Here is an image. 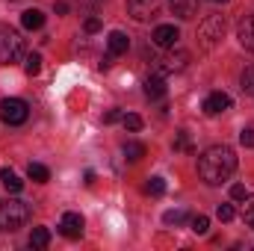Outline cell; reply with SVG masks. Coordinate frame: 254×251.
<instances>
[{"instance_id":"cell-1","label":"cell","mask_w":254,"mask_h":251,"mask_svg":"<svg viewBox=\"0 0 254 251\" xmlns=\"http://www.w3.org/2000/svg\"><path fill=\"white\" fill-rule=\"evenodd\" d=\"M237 172V151L231 145H213L198 157V178L207 187H222Z\"/></svg>"},{"instance_id":"cell-2","label":"cell","mask_w":254,"mask_h":251,"mask_svg":"<svg viewBox=\"0 0 254 251\" xmlns=\"http://www.w3.org/2000/svg\"><path fill=\"white\" fill-rule=\"evenodd\" d=\"M30 204L21 198H3L0 201V228L3 231H18L30 222Z\"/></svg>"},{"instance_id":"cell-3","label":"cell","mask_w":254,"mask_h":251,"mask_svg":"<svg viewBox=\"0 0 254 251\" xmlns=\"http://www.w3.org/2000/svg\"><path fill=\"white\" fill-rule=\"evenodd\" d=\"M24 57V39L15 27L0 24V65H12Z\"/></svg>"},{"instance_id":"cell-4","label":"cell","mask_w":254,"mask_h":251,"mask_svg":"<svg viewBox=\"0 0 254 251\" xmlns=\"http://www.w3.org/2000/svg\"><path fill=\"white\" fill-rule=\"evenodd\" d=\"M225 39V18L222 15H207L198 27V42L204 51H216Z\"/></svg>"},{"instance_id":"cell-5","label":"cell","mask_w":254,"mask_h":251,"mask_svg":"<svg viewBox=\"0 0 254 251\" xmlns=\"http://www.w3.org/2000/svg\"><path fill=\"white\" fill-rule=\"evenodd\" d=\"M27 116H30L27 101H21V98H6V101H0V119H3L6 125H24Z\"/></svg>"},{"instance_id":"cell-6","label":"cell","mask_w":254,"mask_h":251,"mask_svg":"<svg viewBox=\"0 0 254 251\" xmlns=\"http://www.w3.org/2000/svg\"><path fill=\"white\" fill-rule=\"evenodd\" d=\"M127 12H130L133 21L145 24L160 12V0H127Z\"/></svg>"},{"instance_id":"cell-7","label":"cell","mask_w":254,"mask_h":251,"mask_svg":"<svg viewBox=\"0 0 254 251\" xmlns=\"http://www.w3.org/2000/svg\"><path fill=\"white\" fill-rule=\"evenodd\" d=\"M190 65V51H172L169 57H163L160 65H157V74H178V71H184Z\"/></svg>"},{"instance_id":"cell-8","label":"cell","mask_w":254,"mask_h":251,"mask_svg":"<svg viewBox=\"0 0 254 251\" xmlns=\"http://www.w3.org/2000/svg\"><path fill=\"white\" fill-rule=\"evenodd\" d=\"M225 110H231V95L228 92H210L204 98V113L207 116H222Z\"/></svg>"},{"instance_id":"cell-9","label":"cell","mask_w":254,"mask_h":251,"mask_svg":"<svg viewBox=\"0 0 254 251\" xmlns=\"http://www.w3.org/2000/svg\"><path fill=\"white\" fill-rule=\"evenodd\" d=\"M151 39H154V45H160V48H175L178 39H181V30H178L175 24H160Z\"/></svg>"},{"instance_id":"cell-10","label":"cell","mask_w":254,"mask_h":251,"mask_svg":"<svg viewBox=\"0 0 254 251\" xmlns=\"http://www.w3.org/2000/svg\"><path fill=\"white\" fill-rule=\"evenodd\" d=\"M237 39H240V45H243L246 51L254 54V15H246V18L237 24Z\"/></svg>"},{"instance_id":"cell-11","label":"cell","mask_w":254,"mask_h":251,"mask_svg":"<svg viewBox=\"0 0 254 251\" xmlns=\"http://www.w3.org/2000/svg\"><path fill=\"white\" fill-rule=\"evenodd\" d=\"M60 231H63L68 240H77L83 234V216L80 213H65L63 222H60Z\"/></svg>"},{"instance_id":"cell-12","label":"cell","mask_w":254,"mask_h":251,"mask_svg":"<svg viewBox=\"0 0 254 251\" xmlns=\"http://www.w3.org/2000/svg\"><path fill=\"white\" fill-rule=\"evenodd\" d=\"M107 48H110V54H113V57H122V54L130 51V39H127L122 30H113V33L107 36Z\"/></svg>"},{"instance_id":"cell-13","label":"cell","mask_w":254,"mask_h":251,"mask_svg":"<svg viewBox=\"0 0 254 251\" xmlns=\"http://www.w3.org/2000/svg\"><path fill=\"white\" fill-rule=\"evenodd\" d=\"M169 6H172V12H175L178 18H184V21L195 18V12H198V0H169Z\"/></svg>"},{"instance_id":"cell-14","label":"cell","mask_w":254,"mask_h":251,"mask_svg":"<svg viewBox=\"0 0 254 251\" xmlns=\"http://www.w3.org/2000/svg\"><path fill=\"white\" fill-rule=\"evenodd\" d=\"M21 24H24V30H42L45 27V12L42 9H27V12H21Z\"/></svg>"},{"instance_id":"cell-15","label":"cell","mask_w":254,"mask_h":251,"mask_svg":"<svg viewBox=\"0 0 254 251\" xmlns=\"http://www.w3.org/2000/svg\"><path fill=\"white\" fill-rule=\"evenodd\" d=\"M145 95L148 98H163L166 95V77L163 74H151L145 80Z\"/></svg>"},{"instance_id":"cell-16","label":"cell","mask_w":254,"mask_h":251,"mask_svg":"<svg viewBox=\"0 0 254 251\" xmlns=\"http://www.w3.org/2000/svg\"><path fill=\"white\" fill-rule=\"evenodd\" d=\"M0 184L6 187V192H21V189H24V181H21L12 169H0Z\"/></svg>"},{"instance_id":"cell-17","label":"cell","mask_w":254,"mask_h":251,"mask_svg":"<svg viewBox=\"0 0 254 251\" xmlns=\"http://www.w3.org/2000/svg\"><path fill=\"white\" fill-rule=\"evenodd\" d=\"M51 246V231L48 228H33L30 234V249H48Z\"/></svg>"},{"instance_id":"cell-18","label":"cell","mask_w":254,"mask_h":251,"mask_svg":"<svg viewBox=\"0 0 254 251\" xmlns=\"http://www.w3.org/2000/svg\"><path fill=\"white\" fill-rule=\"evenodd\" d=\"M27 175H30V181H36V184H48V181H51V172H48V166H42V163H30V166H27Z\"/></svg>"},{"instance_id":"cell-19","label":"cell","mask_w":254,"mask_h":251,"mask_svg":"<svg viewBox=\"0 0 254 251\" xmlns=\"http://www.w3.org/2000/svg\"><path fill=\"white\" fill-rule=\"evenodd\" d=\"M145 157V145L142 142H125V160L127 163H139Z\"/></svg>"},{"instance_id":"cell-20","label":"cell","mask_w":254,"mask_h":251,"mask_svg":"<svg viewBox=\"0 0 254 251\" xmlns=\"http://www.w3.org/2000/svg\"><path fill=\"white\" fill-rule=\"evenodd\" d=\"M240 89H243V95L254 98V65H249V68L243 71V77H240Z\"/></svg>"},{"instance_id":"cell-21","label":"cell","mask_w":254,"mask_h":251,"mask_svg":"<svg viewBox=\"0 0 254 251\" xmlns=\"http://www.w3.org/2000/svg\"><path fill=\"white\" fill-rule=\"evenodd\" d=\"M148 195H154V198H160V195H166V181L163 178H151L148 181V187H145Z\"/></svg>"},{"instance_id":"cell-22","label":"cell","mask_w":254,"mask_h":251,"mask_svg":"<svg viewBox=\"0 0 254 251\" xmlns=\"http://www.w3.org/2000/svg\"><path fill=\"white\" fill-rule=\"evenodd\" d=\"M24 71H27L30 77H36V74L42 71V57H39V54H30L27 63H24Z\"/></svg>"},{"instance_id":"cell-23","label":"cell","mask_w":254,"mask_h":251,"mask_svg":"<svg viewBox=\"0 0 254 251\" xmlns=\"http://www.w3.org/2000/svg\"><path fill=\"white\" fill-rule=\"evenodd\" d=\"M122 125H125V130L136 133V130H142V119L136 113H127V116H122Z\"/></svg>"},{"instance_id":"cell-24","label":"cell","mask_w":254,"mask_h":251,"mask_svg":"<svg viewBox=\"0 0 254 251\" xmlns=\"http://www.w3.org/2000/svg\"><path fill=\"white\" fill-rule=\"evenodd\" d=\"M163 222H166V225H184V222H187V210H169V213L163 216Z\"/></svg>"},{"instance_id":"cell-25","label":"cell","mask_w":254,"mask_h":251,"mask_svg":"<svg viewBox=\"0 0 254 251\" xmlns=\"http://www.w3.org/2000/svg\"><path fill=\"white\" fill-rule=\"evenodd\" d=\"M207 228H210V219H207V216H195V219H192V231H195V234H201V237H204V234H207Z\"/></svg>"},{"instance_id":"cell-26","label":"cell","mask_w":254,"mask_h":251,"mask_svg":"<svg viewBox=\"0 0 254 251\" xmlns=\"http://www.w3.org/2000/svg\"><path fill=\"white\" fill-rule=\"evenodd\" d=\"M216 216H219L222 222H231V219L237 216V210H234L231 204H219V210H216Z\"/></svg>"},{"instance_id":"cell-27","label":"cell","mask_w":254,"mask_h":251,"mask_svg":"<svg viewBox=\"0 0 254 251\" xmlns=\"http://www.w3.org/2000/svg\"><path fill=\"white\" fill-rule=\"evenodd\" d=\"M249 198V189L243 187V184H234L231 187V201H246Z\"/></svg>"},{"instance_id":"cell-28","label":"cell","mask_w":254,"mask_h":251,"mask_svg":"<svg viewBox=\"0 0 254 251\" xmlns=\"http://www.w3.org/2000/svg\"><path fill=\"white\" fill-rule=\"evenodd\" d=\"M240 145H243V148H254V127H246V130L240 133Z\"/></svg>"},{"instance_id":"cell-29","label":"cell","mask_w":254,"mask_h":251,"mask_svg":"<svg viewBox=\"0 0 254 251\" xmlns=\"http://www.w3.org/2000/svg\"><path fill=\"white\" fill-rule=\"evenodd\" d=\"M243 219H246L249 225H254V198H252V195L246 198V207H243Z\"/></svg>"},{"instance_id":"cell-30","label":"cell","mask_w":254,"mask_h":251,"mask_svg":"<svg viewBox=\"0 0 254 251\" xmlns=\"http://www.w3.org/2000/svg\"><path fill=\"white\" fill-rule=\"evenodd\" d=\"M83 27H86V33H98L101 30V18H86Z\"/></svg>"},{"instance_id":"cell-31","label":"cell","mask_w":254,"mask_h":251,"mask_svg":"<svg viewBox=\"0 0 254 251\" xmlns=\"http://www.w3.org/2000/svg\"><path fill=\"white\" fill-rule=\"evenodd\" d=\"M116 122H122V113H119V110H110V113L104 116V125H116Z\"/></svg>"},{"instance_id":"cell-32","label":"cell","mask_w":254,"mask_h":251,"mask_svg":"<svg viewBox=\"0 0 254 251\" xmlns=\"http://www.w3.org/2000/svg\"><path fill=\"white\" fill-rule=\"evenodd\" d=\"M80 3H83L89 12H95V9H101V6H104V0H80Z\"/></svg>"},{"instance_id":"cell-33","label":"cell","mask_w":254,"mask_h":251,"mask_svg":"<svg viewBox=\"0 0 254 251\" xmlns=\"http://www.w3.org/2000/svg\"><path fill=\"white\" fill-rule=\"evenodd\" d=\"M54 12H57V15H68V3H65V0H57V3H54Z\"/></svg>"},{"instance_id":"cell-34","label":"cell","mask_w":254,"mask_h":251,"mask_svg":"<svg viewBox=\"0 0 254 251\" xmlns=\"http://www.w3.org/2000/svg\"><path fill=\"white\" fill-rule=\"evenodd\" d=\"M210 3H228V0H210Z\"/></svg>"}]
</instances>
